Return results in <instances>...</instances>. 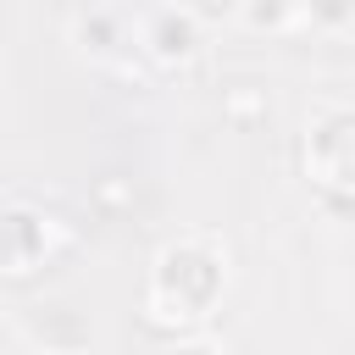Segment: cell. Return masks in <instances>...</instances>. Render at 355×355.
<instances>
[{
  "label": "cell",
  "instance_id": "7a4b0ae2",
  "mask_svg": "<svg viewBox=\"0 0 355 355\" xmlns=\"http://www.w3.org/2000/svg\"><path fill=\"white\" fill-rule=\"evenodd\" d=\"M50 222H39L33 211H0V266L6 272H33L50 244H44Z\"/></svg>",
  "mask_w": 355,
  "mask_h": 355
},
{
  "label": "cell",
  "instance_id": "3957f363",
  "mask_svg": "<svg viewBox=\"0 0 355 355\" xmlns=\"http://www.w3.org/2000/svg\"><path fill=\"white\" fill-rule=\"evenodd\" d=\"M266 116H272V105H266V89H261V83H233V89H222V122H227V128L250 133V128H261Z\"/></svg>",
  "mask_w": 355,
  "mask_h": 355
},
{
  "label": "cell",
  "instance_id": "5b68a950",
  "mask_svg": "<svg viewBox=\"0 0 355 355\" xmlns=\"http://www.w3.org/2000/svg\"><path fill=\"white\" fill-rule=\"evenodd\" d=\"M94 211H100V216H122V211H133V178H122V172L94 178Z\"/></svg>",
  "mask_w": 355,
  "mask_h": 355
},
{
  "label": "cell",
  "instance_id": "277c9868",
  "mask_svg": "<svg viewBox=\"0 0 355 355\" xmlns=\"http://www.w3.org/2000/svg\"><path fill=\"white\" fill-rule=\"evenodd\" d=\"M155 39H161V44H150L155 61H189L194 44H200V39H194V22H189V17H172V11L155 22Z\"/></svg>",
  "mask_w": 355,
  "mask_h": 355
},
{
  "label": "cell",
  "instance_id": "52a82bcc",
  "mask_svg": "<svg viewBox=\"0 0 355 355\" xmlns=\"http://www.w3.org/2000/svg\"><path fill=\"white\" fill-rule=\"evenodd\" d=\"M300 0H261V6H250V22L255 28H283V17L294 11Z\"/></svg>",
  "mask_w": 355,
  "mask_h": 355
},
{
  "label": "cell",
  "instance_id": "6da1fadb",
  "mask_svg": "<svg viewBox=\"0 0 355 355\" xmlns=\"http://www.w3.org/2000/svg\"><path fill=\"white\" fill-rule=\"evenodd\" d=\"M222 283H227L222 250L194 244V239L161 250V261H155V288H150V322H178V327L205 322L211 305H216V294H222Z\"/></svg>",
  "mask_w": 355,
  "mask_h": 355
},
{
  "label": "cell",
  "instance_id": "8992f818",
  "mask_svg": "<svg viewBox=\"0 0 355 355\" xmlns=\"http://www.w3.org/2000/svg\"><path fill=\"white\" fill-rule=\"evenodd\" d=\"M28 333H33L39 344H83V338H89V327H83V322H72L67 311H55V316H50V327H44V322H33Z\"/></svg>",
  "mask_w": 355,
  "mask_h": 355
}]
</instances>
